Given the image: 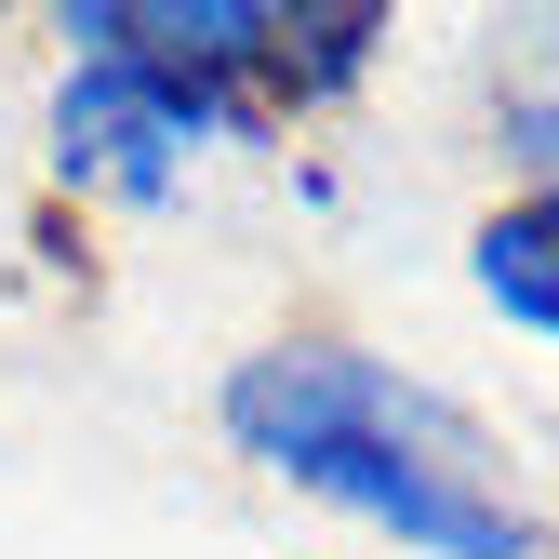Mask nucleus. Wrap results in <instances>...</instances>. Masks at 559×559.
<instances>
[{"mask_svg": "<svg viewBox=\"0 0 559 559\" xmlns=\"http://www.w3.org/2000/svg\"><path fill=\"white\" fill-rule=\"evenodd\" d=\"M227 440L280 466L294 493H333L346 520H373L427 559H533V520L479 466H453L440 413L386 386L360 346H253L227 373Z\"/></svg>", "mask_w": 559, "mask_h": 559, "instance_id": "f257e3e1", "label": "nucleus"}, {"mask_svg": "<svg viewBox=\"0 0 559 559\" xmlns=\"http://www.w3.org/2000/svg\"><path fill=\"white\" fill-rule=\"evenodd\" d=\"M466 266H479V294H493L520 333H546V346H559V174H546V187H520L507 214H479Z\"/></svg>", "mask_w": 559, "mask_h": 559, "instance_id": "7ed1b4c3", "label": "nucleus"}, {"mask_svg": "<svg viewBox=\"0 0 559 559\" xmlns=\"http://www.w3.org/2000/svg\"><path fill=\"white\" fill-rule=\"evenodd\" d=\"M214 133H240L227 94L174 81V67H133V53H107V40L67 27V81H53V174H67V187H94V200H160Z\"/></svg>", "mask_w": 559, "mask_h": 559, "instance_id": "f03ea898", "label": "nucleus"}]
</instances>
